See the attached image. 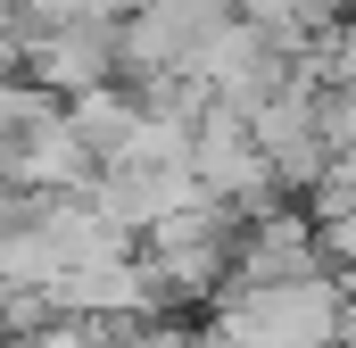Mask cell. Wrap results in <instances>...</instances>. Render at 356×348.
Masks as SVG:
<instances>
[{
    "mask_svg": "<svg viewBox=\"0 0 356 348\" xmlns=\"http://www.w3.org/2000/svg\"><path fill=\"white\" fill-rule=\"evenodd\" d=\"M67 116H75V133L91 141V158L116 166V158H133V141H141V125H149V100L124 91V84H108V91H83Z\"/></svg>",
    "mask_w": 356,
    "mask_h": 348,
    "instance_id": "cell-9",
    "label": "cell"
},
{
    "mask_svg": "<svg viewBox=\"0 0 356 348\" xmlns=\"http://www.w3.org/2000/svg\"><path fill=\"white\" fill-rule=\"evenodd\" d=\"M25 75L50 91H67V100H83V91H108L124 75V50H116V25H99V17H58V25H42L33 17V33H25Z\"/></svg>",
    "mask_w": 356,
    "mask_h": 348,
    "instance_id": "cell-4",
    "label": "cell"
},
{
    "mask_svg": "<svg viewBox=\"0 0 356 348\" xmlns=\"http://www.w3.org/2000/svg\"><path fill=\"white\" fill-rule=\"evenodd\" d=\"M191 182H199V199H216V207H232V216H266L273 207V166L266 150H257V133H249V116L241 108H199V141H191Z\"/></svg>",
    "mask_w": 356,
    "mask_h": 348,
    "instance_id": "cell-3",
    "label": "cell"
},
{
    "mask_svg": "<svg viewBox=\"0 0 356 348\" xmlns=\"http://www.w3.org/2000/svg\"><path fill=\"white\" fill-rule=\"evenodd\" d=\"M25 17H42V25H58V17H99V25H124L133 17V0H17Z\"/></svg>",
    "mask_w": 356,
    "mask_h": 348,
    "instance_id": "cell-11",
    "label": "cell"
},
{
    "mask_svg": "<svg viewBox=\"0 0 356 348\" xmlns=\"http://www.w3.org/2000/svg\"><path fill=\"white\" fill-rule=\"evenodd\" d=\"M348 282L307 274V282H232L207 315L216 348H340Z\"/></svg>",
    "mask_w": 356,
    "mask_h": 348,
    "instance_id": "cell-1",
    "label": "cell"
},
{
    "mask_svg": "<svg viewBox=\"0 0 356 348\" xmlns=\"http://www.w3.org/2000/svg\"><path fill=\"white\" fill-rule=\"evenodd\" d=\"M42 116H58V100L33 84V75H0V141H17V133H33Z\"/></svg>",
    "mask_w": 356,
    "mask_h": 348,
    "instance_id": "cell-10",
    "label": "cell"
},
{
    "mask_svg": "<svg viewBox=\"0 0 356 348\" xmlns=\"http://www.w3.org/2000/svg\"><path fill=\"white\" fill-rule=\"evenodd\" d=\"M290 75H298V58H290V50H273L249 17H232V25L191 58V84L207 91L216 108H241V116H249V108H266Z\"/></svg>",
    "mask_w": 356,
    "mask_h": 348,
    "instance_id": "cell-5",
    "label": "cell"
},
{
    "mask_svg": "<svg viewBox=\"0 0 356 348\" xmlns=\"http://www.w3.org/2000/svg\"><path fill=\"white\" fill-rule=\"evenodd\" d=\"M241 224H249V216H232V207H216V199H191L182 216H166V224L141 241V258L166 282V299H224L232 274H241Z\"/></svg>",
    "mask_w": 356,
    "mask_h": 348,
    "instance_id": "cell-2",
    "label": "cell"
},
{
    "mask_svg": "<svg viewBox=\"0 0 356 348\" xmlns=\"http://www.w3.org/2000/svg\"><path fill=\"white\" fill-rule=\"evenodd\" d=\"M307 274H332V265H323V232H315V216H298V207H266V216L241 224V274H232V282H307Z\"/></svg>",
    "mask_w": 356,
    "mask_h": 348,
    "instance_id": "cell-7",
    "label": "cell"
},
{
    "mask_svg": "<svg viewBox=\"0 0 356 348\" xmlns=\"http://www.w3.org/2000/svg\"><path fill=\"white\" fill-rule=\"evenodd\" d=\"M199 199V182L182 166H149V158H116V166H99V182H91V207L108 216V224H124L133 241H149L166 216H182Z\"/></svg>",
    "mask_w": 356,
    "mask_h": 348,
    "instance_id": "cell-6",
    "label": "cell"
},
{
    "mask_svg": "<svg viewBox=\"0 0 356 348\" xmlns=\"http://www.w3.org/2000/svg\"><path fill=\"white\" fill-rule=\"evenodd\" d=\"M241 17L266 33L273 50L307 58L315 42H332V33H340V25L356 17V0H241Z\"/></svg>",
    "mask_w": 356,
    "mask_h": 348,
    "instance_id": "cell-8",
    "label": "cell"
}]
</instances>
